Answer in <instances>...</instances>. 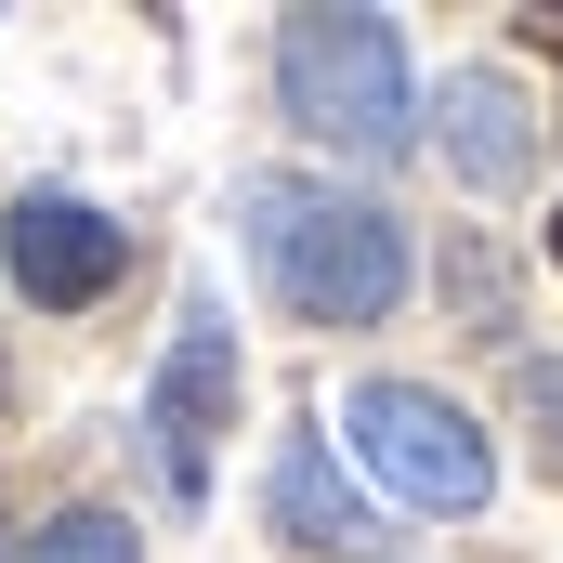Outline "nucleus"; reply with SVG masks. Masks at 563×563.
Instances as JSON below:
<instances>
[{
	"label": "nucleus",
	"mask_w": 563,
	"mask_h": 563,
	"mask_svg": "<svg viewBox=\"0 0 563 563\" xmlns=\"http://www.w3.org/2000/svg\"><path fill=\"white\" fill-rule=\"evenodd\" d=\"M551 250H563V236H551Z\"/></svg>",
	"instance_id": "10"
},
{
	"label": "nucleus",
	"mask_w": 563,
	"mask_h": 563,
	"mask_svg": "<svg viewBox=\"0 0 563 563\" xmlns=\"http://www.w3.org/2000/svg\"><path fill=\"white\" fill-rule=\"evenodd\" d=\"M341 445L367 459L380 498H407V511H432V525H459V511L498 498L485 420H472L459 394H432V380H394V367H367V380L341 394Z\"/></svg>",
	"instance_id": "3"
},
{
	"label": "nucleus",
	"mask_w": 563,
	"mask_h": 563,
	"mask_svg": "<svg viewBox=\"0 0 563 563\" xmlns=\"http://www.w3.org/2000/svg\"><path fill=\"white\" fill-rule=\"evenodd\" d=\"M236 420V314L223 301H184L170 354H157V394H144V459L170 498H210V445Z\"/></svg>",
	"instance_id": "4"
},
{
	"label": "nucleus",
	"mask_w": 563,
	"mask_h": 563,
	"mask_svg": "<svg viewBox=\"0 0 563 563\" xmlns=\"http://www.w3.org/2000/svg\"><path fill=\"white\" fill-rule=\"evenodd\" d=\"M276 92L288 119L341 157H407L432 132L420 119V66H407V26L367 13V0H328V13H288L276 26Z\"/></svg>",
	"instance_id": "2"
},
{
	"label": "nucleus",
	"mask_w": 563,
	"mask_h": 563,
	"mask_svg": "<svg viewBox=\"0 0 563 563\" xmlns=\"http://www.w3.org/2000/svg\"><path fill=\"white\" fill-rule=\"evenodd\" d=\"M432 144H445V170H459L472 197H511V184H538V157H551V132H538V92H525L511 66H459V79H445V119H432Z\"/></svg>",
	"instance_id": "6"
},
{
	"label": "nucleus",
	"mask_w": 563,
	"mask_h": 563,
	"mask_svg": "<svg viewBox=\"0 0 563 563\" xmlns=\"http://www.w3.org/2000/svg\"><path fill=\"white\" fill-rule=\"evenodd\" d=\"M26 563H144V551H132V525H119V511H53Z\"/></svg>",
	"instance_id": "9"
},
{
	"label": "nucleus",
	"mask_w": 563,
	"mask_h": 563,
	"mask_svg": "<svg viewBox=\"0 0 563 563\" xmlns=\"http://www.w3.org/2000/svg\"><path fill=\"white\" fill-rule=\"evenodd\" d=\"M236 210H250L263 288H276L288 314H314V328H380L407 301V276H420L407 223L380 197H354V184H288V170H263Z\"/></svg>",
	"instance_id": "1"
},
{
	"label": "nucleus",
	"mask_w": 563,
	"mask_h": 563,
	"mask_svg": "<svg viewBox=\"0 0 563 563\" xmlns=\"http://www.w3.org/2000/svg\"><path fill=\"white\" fill-rule=\"evenodd\" d=\"M511 420L538 432V472L563 485V354H511Z\"/></svg>",
	"instance_id": "8"
},
{
	"label": "nucleus",
	"mask_w": 563,
	"mask_h": 563,
	"mask_svg": "<svg viewBox=\"0 0 563 563\" xmlns=\"http://www.w3.org/2000/svg\"><path fill=\"white\" fill-rule=\"evenodd\" d=\"M0 263H13V288L40 301V314H79V301H106V288L132 276V236L92 210V197H13L0 210Z\"/></svg>",
	"instance_id": "5"
},
{
	"label": "nucleus",
	"mask_w": 563,
	"mask_h": 563,
	"mask_svg": "<svg viewBox=\"0 0 563 563\" xmlns=\"http://www.w3.org/2000/svg\"><path fill=\"white\" fill-rule=\"evenodd\" d=\"M276 538H301V551H354L367 538V498L341 485L328 432H288L276 445Z\"/></svg>",
	"instance_id": "7"
}]
</instances>
